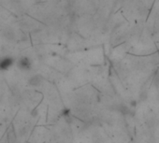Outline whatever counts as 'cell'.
Masks as SVG:
<instances>
[{
  "label": "cell",
  "mask_w": 159,
  "mask_h": 143,
  "mask_svg": "<svg viewBox=\"0 0 159 143\" xmlns=\"http://www.w3.org/2000/svg\"><path fill=\"white\" fill-rule=\"evenodd\" d=\"M16 64L17 67L23 71H29L32 68V61L28 56H21Z\"/></svg>",
  "instance_id": "obj_1"
},
{
  "label": "cell",
  "mask_w": 159,
  "mask_h": 143,
  "mask_svg": "<svg viewBox=\"0 0 159 143\" xmlns=\"http://www.w3.org/2000/svg\"><path fill=\"white\" fill-rule=\"evenodd\" d=\"M15 63V60L12 57L5 56L0 58V71H6L9 70Z\"/></svg>",
  "instance_id": "obj_2"
},
{
  "label": "cell",
  "mask_w": 159,
  "mask_h": 143,
  "mask_svg": "<svg viewBox=\"0 0 159 143\" xmlns=\"http://www.w3.org/2000/svg\"><path fill=\"white\" fill-rule=\"evenodd\" d=\"M42 83H43V77L41 75H39V74L33 75L28 80V84L30 86H32V87H39V86L41 85Z\"/></svg>",
  "instance_id": "obj_3"
},
{
  "label": "cell",
  "mask_w": 159,
  "mask_h": 143,
  "mask_svg": "<svg viewBox=\"0 0 159 143\" xmlns=\"http://www.w3.org/2000/svg\"><path fill=\"white\" fill-rule=\"evenodd\" d=\"M3 37L9 40V41H12L15 39L16 36H15V32L11 27H6L3 31Z\"/></svg>",
  "instance_id": "obj_4"
},
{
  "label": "cell",
  "mask_w": 159,
  "mask_h": 143,
  "mask_svg": "<svg viewBox=\"0 0 159 143\" xmlns=\"http://www.w3.org/2000/svg\"><path fill=\"white\" fill-rule=\"evenodd\" d=\"M62 116L63 117H65V118H68L69 116H70V111H69V109H63L62 110Z\"/></svg>",
  "instance_id": "obj_5"
},
{
  "label": "cell",
  "mask_w": 159,
  "mask_h": 143,
  "mask_svg": "<svg viewBox=\"0 0 159 143\" xmlns=\"http://www.w3.org/2000/svg\"><path fill=\"white\" fill-rule=\"evenodd\" d=\"M154 85H155L157 88H159V74L154 78Z\"/></svg>",
  "instance_id": "obj_6"
}]
</instances>
